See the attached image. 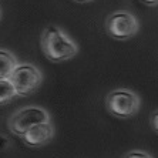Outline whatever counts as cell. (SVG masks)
<instances>
[{
    "mask_svg": "<svg viewBox=\"0 0 158 158\" xmlns=\"http://www.w3.org/2000/svg\"><path fill=\"white\" fill-rule=\"evenodd\" d=\"M140 30V23L132 13L127 10H118L110 15L106 20L107 34L115 40H128Z\"/></svg>",
    "mask_w": 158,
    "mask_h": 158,
    "instance_id": "5b68a950",
    "label": "cell"
},
{
    "mask_svg": "<svg viewBox=\"0 0 158 158\" xmlns=\"http://www.w3.org/2000/svg\"><path fill=\"white\" fill-rule=\"evenodd\" d=\"M74 2H77V3H90L93 0H74Z\"/></svg>",
    "mask_w": 158,
    "mask_h": 158,
    "instance_id": "4fadbf2b",
    "label": "cell"
},
{
    "mask_svg": "<svg viewBox=\"0 0 158 158\" xmlns=\"http://www.w3.org/2000/svg\"><path fill=\"white\" fill-rule=\"evenodd\" d=\"M9 145H10V140L6 135H0V151L6 150Z\"/></svg>",
    "mask_w": 158,
    "mask_h": 158,
    "instance_id": "8fae6325",
    "label": "cell"
},
{
    "mask_svg": "<svg viewBox=\"0 0 158 158\" xmlns=\"http://www.w3.org/2000/svg\"><path fill=\"white\" fill-rule=\"evenodd\" d=\"M17 64V59L13 53L4 50V48H0V80L10 77V74L13 73Z\"/></svg>",
    "mask_w": 158,
    "mask_h": 158,
    "instance_id": "52a82bcc",
    "label": "cell"
},
{
    "mask_svg": "<svg viewBox=\"0 0 158 158\" xmlns=\"http://www.w3.org/2000/svg\"><path fill=\"white\" fill-rule=\"evenodd\" d=\"M147 6H158V0H141Z\"/></svg>",
    "mask_w": 158,
    "mask_h": 158,
    "instance_id": "7c38bea8",
    "label": "cell"
},
{
    "mask_svg": "<svg viewBox=\"0 0 158 158\" xmlns=\"http://www.w3.org/2000/svg\"><path fill=\"white\" fill-rule=\"evenodd\" d=\"M52 117L43 107L29 106L15 111L7 120V127L13 135L22 137L27 130L41 123H50Z\"/></svg>",
    "mask_w": 158,
    "mask_h": 158,
    "instance_id": "277c9868",
    "label": "cell"
},
{
    "mask_svg": "<svg viewBox=\"0 0 158 158\" xmlns=\"http://www.w3.org/2000/svg\"><path fill=\"white\" fill-rule=\"evenodd\" d=\"M16 97V91L9 78L0 80V106L10 103L11 100Z\"/></svg>",
    "mask_w": 158,
    "mask_h": 158,
    "instance_id": "ba28073f",
    "label": "cell"
},
{
    "mask_svg": "<svg viewBox=\"0 0 158 158\" xmlns=\"http://www.w3.org/2000/svg\"><path fill=\"white\" fill-rule=\"evenodd\" d=\"M0 16H2V11H0Z\"/></svg>",
    "mask_w": 158,
    "mask_h": 158,
    "instance_id": "5bb4252c",
    "label": "cell"
},
{
    "mask_svg": "<svg viewBox=\"0 0 158 158\" xmlns=\"http://www.w3.org/2000/svg\"><path fill=\"white\" fill-rule=\"evenodd\" d=\"M44 56L53 63L71 60L78 53L77 43L59 26L50 24L43 30L40 39Z\"/></svg>",
    "mask_w": 158,
    "mask_h": 158,
    "instance_id": "6da1fadb",
    "label": "cell"
},
{
    "mask_svg": "<svg viewBox=\"0 0 158 158\" xmlns=\"http://www.w3.org/2000/svg\"><path fill=\"white\" fill-rule=\"evenodd\" d=\"M141 100L138 94L128 88H117L108 93L106 98V108L117 118H131L138 113Z\"/></svg>",
    "mask_w": 158,
    "mask_h": 158,
    "instance_id": "7a4b0ae2",
    "label": "cell"
},
{
    "mask_svg": "<svg viewBox=\"0 0 158 158\" xmlns=\"http://www.w3.org/2000/svg\"><path fill=\"white\" fill-rule=\"evenodd\" d=\"M124 158H152V155H150L145 151H130L128 154H125Z\"/></svg>",
    "mask_w": 158,
    "mask_h": 158,
    "instance_id": "9c48e42d",
    "label": "cell"
},
{
    "mask_svg": "<svg viewBox=\"0 0 158 158\" xmlns=\"http://www.w3.org/2000/svg\"><path fill=\"white\" fill-rule=\"evenodd\" d=\"M9 81L11 83L19 97H29L40 87L43 81V73L31 63H20L10 74Z\"/></svg>",
    "mask_w": 158,
    "mask_h": 158,
    "instance_id": "3957f363",
    "label": "cell"
},
{
    "mask_svg": "<svg viewBox=\"0 0 158 158\" xmlns=\"http://www.w3.org/2000/svg\"><path fill=\"white\" fill-rule=\"evenodd\" d=\"M54 137V127H53L52 121L50 123H41L30 130H27L22 135L23 143L27 147L31 148H40L43 145H47Z\"/></svg>",
    "mask_w": 158,
    "mask_h": 158,
    "instance_id": "8992f818",
    "label": "cell"
},
{
    "mask_svg": "<svg viewBox=\"0 0 158 158\" xmlns=\"http://www.w3.org/2000/svg\"><path fill=\"white\" fill-rule=\"evenodd\" d=\"M150 123H151V127L154 128V131H155V132H158V110H155L154 113L151 114Z\"/></svg>",
    "mask_w": 158,
    "mask_h": 158,
    "instance_id": "30bf717a",
    "label": "cell"
}]
</instances>
